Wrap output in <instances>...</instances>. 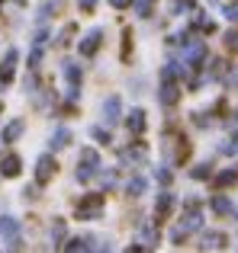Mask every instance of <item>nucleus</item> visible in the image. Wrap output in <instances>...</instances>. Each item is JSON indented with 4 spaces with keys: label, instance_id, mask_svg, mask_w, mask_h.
<instances>
[{
    "label": "nucleus",
    "instance_id": "1",
    "mask_svg": "<svg viewBox=\"0 0 238 253\" xmlns=\"http://www.w3.org/2000/svg\"><path fill=\"white\" fill-rule=\"evenodd\" d=\"M103 215H107V192H84L74 202L77 221H100Z\"/></svg>",
    "mask_w": 238,
    "mask_h": 253
},
{
    "label": "nucleus",
    "instance_id": "2",
    "mask_svg": "<svg viewBox=\"0 0 238 253\" xmlns=\"http://www.w3.org/2000/svg\"><path fill=\"white\" fill-rule=\"evenodd\" d=\"M103 167V157L97 148H81L77 151V167H74V179L81 186H90L97 179V173Z\"/></svg>",
    "mask_w": 238,
    "mask_h": 253
},
{
    "label": "nucleus",
    "instance_id": "3",
    "mask_svg": "<svg viewBox=\"0 0 238 253\" xmlns=\"http://www.w3.org/2000/svg\"><path fill=\"white\" fill-rule=\"evenodd\" d=\"M161 154H164V164L180 167V164L187 161V154H190V141L183 135H177V131H168L164 141H161Z\"/></svg>",
    "mask_w": 238,
    "mask_h": 253
},
{
    "label": "nucleus",
    "instance_id": "4",
    "mask_svg": "<svg viewBox=\"0 0 238 253\" xmlns=\"http://www.w3.org/2000/svg\"><path fill=\"white\" fill-rule=\"evenodd\" d=\"M103 39H107L103 26H94V29H87L81 39H77V55H81L84 61L97 58V55H100V48H103Z\"/></svg>",
    "mask_w": 238,
    "mask_h": 253
},
{
    "label": "nucleus",
    "instance_id": "5",
    "mask_svg": "<svg viewBox=\"0 0 238 253\" xmlns=\"http://www.w3.org/2000/svg\"><path fill=\"white\" fill-rule=\"evenodd\" d=\"M58 176V161L52 151H45V154L36 157V167H32V179H36L39 186H49L52 179Z\"/></svg>",
    "mask_w": 238,
    "mask_h": 253
},
{
    "label": "nucleus",
    "instance_id": "6",
    "mask_svg": "<svg viewBox=\"0 0 238 253\" xmlns=\"http://www.w3.org/2000/svg\"><path fill=\"white\" fill-rule=\"evenodd\" d=\"M174 209H177V196H174V192L168 189V186H164L161 192H155V205H151V218H155L158 224H161V221H168V218L174 215Z\"/></svg>",
    "mask_w": 238,
    "mask_h": 253
},
{
    "label": "nucleus",
    "instance_id": "7",
    "mask_svg": "<svg viewBox=\"0 0 238 253\" xmlns=\"http://www.w3.org/2000/svg\"><path fill=\"white\" fill-rule=\"evenodd\" d=\"M145 161H148V148H145L142 141H129L125 148H119V167L129 164V167L135 170V167H145Z\"/></svg>",
    "mask_w": 238,
    "mask_h": 253
},
{
    "label": "nucleus",
    "instance_id": "8",
    "mask_svg": "<svg viewBox=\"0 0 238 253\" xmlns=\"http://www.w3.org/2000/svg\"><path fill=\"white\" fill-rule=\"evenodd\" d=\"M122 96H119V93H110V96H103L100 99V119L103 122L110 125V128H113L116 122H122Z\"/></svg>",
    "mask_w": 238,
    "mask_h": 253
},
{
    "label": "nucleus",
    "instance_id": "9",
    "mask_svg": "<svg viewBox=\"0 0 238 253\" xmlns=\"http://www.w3.org/2000/svg\"><path fill=\"white\" fill-rule=\"evenodd\" d=\"M122 125H125V131H129L132 138H142L145 128H148V116H145L142 106H132L129 112H122Z\"/></svg>",
    "mask_w": 238,
    "mask_h": 253
},
{
    "label": "nucleus",
    "instance_id": "10",
    "mask_svg": "<svg viewBox=\"0 0 238 253\" xmlns=\"http://www.w3.org/2000/svg\"><path fill=\"white\" fill-rule=\"evenodd\" d=\"M158 103H161L164 109H174V106L180 103V81L161 77V84H158Z\"/></svg>",
    "mask_w": 238,
    "mask_h": 253
},
{
    "label": "nucleus",
    "instance_id": "11",
    "mask_svg": "<svg viewBox=\"0 0 238 253\" xmlns=\"http://www.w3.org/2000/svg\"><path fill=\"white\" fill-rule=\"evenodd\" d=\"M16 68H19V51L16 48H6L3 61H0V90L16 81Z\"/></svg>",
    "mask_w": 238,
    "mask_h": 253
},
{
    "label": "nucleus",
    "instance_id": "12",
    "mask_svg": "<svg viewBox=\"0 0 238 253\" xmlns=\"http://www.w3.org/2000/svg\"><path fill=\"white\" fill-rule=\"evenodd\" d=\"M71 141H74V131H71L68 125H55V128L49 131V151H52V154H58V151H68Z\"/></svg>",
    "mask_w": 238,
    "mask_h": 253
},
{
    "label": "nucleus",
    "instance_id": "13",
    "mask_svg": "<svg viewBox=\"0 0 238 253\" xmlns=\"http://www.w3.org/2000/svg\"><path fill=\"white\" fill-rule=\"evenodd\" d=\"M135 241L142 244L145 250H155L158 244H161V231H158V221H155V218L138 224V237H135Z\"/></svg>",
    "mask_w": 238,
    "mask_h": 253
},
{
    "label": "nucleus",
    "instance_id": "14",
    "mask_svg": "<svg viewBox=\"0 0 238 253\" xmlns=\"http://www.w3.org/2000/svg\"><path fill=\"white\" fill-rule=\"evenodd\" d=\"M94 244H97V234H68L61 250L64 253H87V250H94Z\"/></svg>",
    "mask_w": 238,
    "mask_h": 253
},
{
    "label": "nucleus",
    "instance_id": "15",
    "mask_svg": "<svg viewBox=\"0 0 238 253\" xmlns=\"http://www.w3.org/2000/svg\"><path fill=\"white\" fill-rule=\"evenodd\" d=\"M19 173H23V157H19L16 151L0 154V176H3V179H16Z\"/></svg>",
    "mask_w": 238,
    "mask_h": 253
},
{
    "label": "nucleus",
    "instance_id": "16",
    "mask_svg": "<svg viewBox=\"0 0 238 253\" xmlns=\"http://www.w3.org/2000/svg\"><path fill=\"white\" fill-rule=\"evenodd\" d=\"M58 71H61V77H64V84H68V86H81L84 84V64H77L74 58H64Z\"/></svg>",
    "mask_w": 238,
    "mask_h": 253
},
{
    "label": "nucleus",
    "instance_id": "17",
    "mask_svg": "<svg viewBox=\"0 0 238 253\" xmlns=\"http://www.w3.org/2000/svg\"><path fill=\"white\" fill-rule=\"evenodd\" d=\"M23 135H26V119H19V116L10 119V122L0 128V141H3V144H16Z\"/></svg>",
    "mask_w": 238,
    "mask_h": 253
},
{
    "label": "nucleus",
    "instance_id": "18",
    "mask_svg": "<svg viewBox=\"0 0 238 253\" xmlns=\"http://www.w3.org/2000/svg\"><path fill=\"white\" fill-rule=\"evenodd\" d=\"M13 237H23V221L16 215H0V241H13Z\"/></svg>",
    "mask_w": 238,
    "mask_h": 253
},
{
    "label": "nucleus",
    "instance_id": "19",
    "mask_svg": "<svg viewBox=\"0 0 238 253\" xmlns=\"http://www.w3.org/2000/svg\"><path fill=\"white\" fill-rule=\"evenodd\" d=\"M209 209H213V215H219V218L235 215V202L226 196V192H216V196L209 199Z\"/></svg>",
    "mask_w": 238,
    "mask_h": 253
},
{
    "label": "nucleus",
    "instance_id": "20",
    "mask_svg": "<svg viewBox=\"0 0 238 253\" xmlns=\"http://www.w3.org/2000/svg\"><path fill=\"white\" fill-rule=\"evenodd\" d=\"M122 192H125L129 199H142L145 192H148V179H145V176H138V173H132V176L122 183Z\"/></svg>",
    "mask_w": 238,
    "mask_h": 253
},
{
    "label": "nucleus",
    "instance_id": "21",
    "mask_svg": "<svg viewBox=\"0 0 238 253\" xmlns=\"http://www.w3.org/2000/svg\"><path fill=\"white\" fill-rule=\"evenodd\" d=\"M64 237H68V221L55 215V218L49 221V244H52V247H61Z\"/></svg>",
    "mask_w": 238,
    "mask_h": 253
},
{
    "label": "nucleus",
    "instance_id": "22",
    "mask_svg": "<svg viewBox=\"0 0 238 253\" xmlns=\"http://www.w3.org/2000/svg\"><path fill=\"white\" fill-rule=\"evenodd\" d=\"M97 183H100V192H113L119 186V164H116V167H100Z\"/></svg>",
    "mask_w": 238,
    "mask_h": 253
},
{
    "label": "nucleus",
    "instance_id": "23",
    "mask_svg": "<svg viewBox=\"0 0 238 253\" xmlns=\"http://www.w3.org/2000/svg\"><path fill=\"white\" fill-rule=\"evenodd\" d=\"M229 244V237L222 234V231H203L200 234V247L203 250H222Z\"/></svg>",
    "mask_w": 238,
    "mask_h": 253
},
{
    "label": "nucleus",
    "instance_id": "24",
    "mask_svg": "<svg viewBox=\"0 0 238 253\" xmlns=\"http://www.w3.org/2000/svg\"><path fill=\"white\" fill-rule=\"evenodd\" d=\"M90 138H94V144H100V148H110V144H113V128H110L107 122L90 125Z\"/></svg>",
    "mask_w": 238,
    "mask_h": 253
},
{
    "label": "nucleus",
    "instance_id": "25",
    "mask_svg": "<svg viewBox=\"0 0 238 253\" xmlns=\"http://www.w3.org/2000/svg\"><path fill=\"white\" fill-rule=\"evenodd\" d=\"M58 6H61V0H42V3H39V10H36V23H39V26L49 23V19L55 16Z\"/></svg>",
    "mask_w": 238,
    "mask_h": 253
},
{
    "label": "nucleus",
    "instance_id": "26",
    "mask_svg": "<svg viewBox=\"0 0 238 253\" xmlns=\"http://www.w3.org/2000/svg\"><path fill=\"white\" fill-rule=\"evenodd\" d=\"M196 10V0H171L168 3V16H187Z\"/></svg>",
    "mask_w": 238,
    "mask_h": 253
},
{
    "label": "nucleus",
    "instance_id": "27",
    "mask_svg": "<svg viewBox=\"0 0 238 253\" xmlns=\"http://www.w3.org/2000/svg\"><path fill=\"white\" fill-rule=\"evenodd\" d=\"M74 32H77V26H74V23H68V26H64V29L55 36V48H68V45L74 42Z\"/></svg>",
    "mask_w": 238,
    "mask_h": 253
},
{
    "label": "nucleus",
    "instance_id": "28",
    "mask_svg": "<svg viewBox=\"0 0 238 253\" xmlns=\"http://www.w3.org/2000/svg\"><path fill=\"white\" fill-rule=\"evenodd\" d=\"M151 173H155V183H161V186H171V179H174V170H171V164H158Z\"/></svg>",
    "mask_w": 238,
    "mask_h": 253
},
{
    "label": "nucleus",
    "instance_id": "29",
    "mask_svg": "<svg viewBox=\"0 0 238 253\" xmlns=\"http://www.w3.org/2000/svg\"><path fill=\"white\" fill-rule=\"evenodd\" d=\"M135 16L138 19H151V13H155V0H135Z\"/></svg>",
    "mask_w": 238,
    "mask_h": 253
},
{
    "label": "nucleus",
    "instance_id": "30",
    "mask_svg": "<svg viewBox=\"0 0 238 253\" xmlns=\"http://www.w3.org/2000/svg\"><path fill=\"white\" fill-rule=\"evenodd\" d=\"M190 176H193V179H196V183H203V179H209V176H213V164H209V161H203V164H196V167H193V170H190Z\"/></svg>",
    "mask_w": 238,
    "mask_h": 253
},
{
    "label": "nucleus",
    "instance_id": "31",
    "mask_svg": "<svg viewBox=\"0 0 238 253\" xmlns=\"http://www.w3.org/2000/svg\"><path fill=\"white\" fill-rule=\"evenodd\" d=\"M238 179V167H232V170H222L219 176H216V186H219V189H226V186H232Z\"/></svg>",
    "mask_w": 238,
    "mask_h": 253
},
{
    "label": "nucleus",
    "instance_id": "32",
    "mask_svg": "<svg viewBox=\"0 0 238 253\" xmlns=\"http://www.w3.org/2000/svg\"><path fill=\"white\" fill-rule=\"evenodd\" d=\"M39 189H42V186H39L36 179H32L29 186H23V202H39V199H42V192H39Z\"/></svg>",
    "mask_w": 238,
    "mask_h": 253
},
{
    "label": "nucleus",
    "instance_id": "33",
    "mask_svg": "<svg viewBox=\"0 0 238 253\" xmlns=\"http://www.w3.org/2000/svg\"><path fill=\"white\" fill-rule=\"evenodd\" d=\"M222 84L229 86V90H238V64H229L226 77H222Z\"/></svg>",
    "mask_w": 238,
    "mask_h": 253
},
{
    "label": "nucleus",
    "instance_id": "34",
    "mask_svg": "<svg viewBox=\"0 0 238 253\" xmlns=\"http://www.w3.org/2000/svg\"><path fill=\"white\" fill-rule=\"evenodd\" d=\"M222 16H226L229 23H238V0H232V3L222 6Z\"/></svg>",
    "mask_w": 238,
    "mask_h": 253
},
{
    "label": "nucleus",
    "instance_id": "35",
    "mask_svg": "<svg viewBox=\"0 0 238 253\" xmlns=\"http://www.w3.org/2000/svg\"><path fill=\"white\" fill-rule=\"evenodd\" d=\"M97 3H100V0H77V10H81V13H94Z\"/></svg>",
    "mask_w": 238,
    "mask_h": 253
},
{
    "label": "nucleus",
    "instance_id": "36",
    "mask_svg": "<svg viewBox=\"0 0 238 253\" xmlns=\"http://www.w3.org/2000/svg\"><path fill=\"white\" fill-rule=\"evenodd\" d=\"M110 6H113V10H129L132 3H135V0H107Z\"/></svg>",
    "mask_w": 238,
    "mask_h": 253
},
{
    "label": "nucleus",
    "instance_id": "37",
    "mask_svg": "<svg viewBox=\"0 0 238 253\" xmlns=\"http://www.w3.org/2000/svg\"><path fill=\"white\" fill-rule=\"evenodd\" d=\"M132 93H135V96H138V93H145V81H142V77H132Z\"/></svg>",
    "mask_w": 238,
    "mask_h": 253
},
{
    "label": "nucleus",
    "instance_id": "38",
    "mask_svg": "<svg viewBox=\"0 0 238 253\" xmlns=\"http://www.w3.org/2000/svg\"><path fill=\"white\" fill-rule=\"evenodd\" d=\"M232 119H235V125H238V109H235V116H232Z\"/></svg>",
    "mask_w": 238,
    "mask_h": 253
},
{
    "label": "nucleus",
    "instance_id": "39",
    "mask_svg": "<svg viewBox=\"0 0 238 253\" xmlns=\"http://www.w3.org/2000/svg\"><path fill=\"white\" fill-rule=\"evenodd\" d=\"M0 154H3V141H0Z\"/></svg>",
    "mask_w": 238,
    "mask_h": 253
},
{
    "label": "nucleus",
    "instance_id": "40",
    "mask_svg": "<svg viewBox=\"0 0 238 253\" xmlns=\"http://www.w3.org/2000/svg\"><path fill=\"white\" fill-rule=\"evenodd\" d=\"M0 112H3V103H0Z\"/></svg>",
    "mask_w": 238,
    "mask_h": 253
},
{
    "label": "nucleus",
    "instance_id": "41",
    "mask_svg": "<svg viewBox=\"0 0 238 253\" xmlns=\"http://www.w3.org/2000/svg\"><path fill=\"white\" fill-rule=\"evenodd\" d=\"M23 3H26V0H23Z\"/></svg>",
    "mask_w": 238,
    "mask_h": 253
}]
</instances>
